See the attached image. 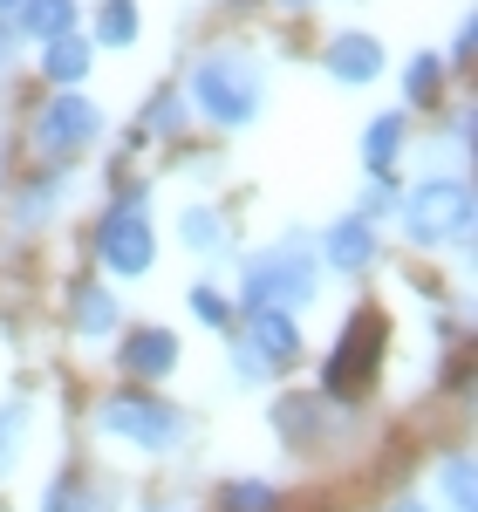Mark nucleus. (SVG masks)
Instances as JSON below:
<instances>
[{
    "mask_svg": "<svg viewBox=\"0 0 478 512\" xmlns=\"http://www.w3.org/2000/svg\"><path fill=\"white\" fill-rule=\"evenodd\" d=\"M62 198H69V171H41L35 192L21 198V226H41V212H48V205H62Z\"/></svg>",
    "mask_w": 478,
    "mask_h": 512,
    "instance_id": "412c9836",
    "label": "nucleus"
},
{
    "mask_svg": "<svg viewBox=\"0 0 478 512\" xmlns=\"http://www.w3.org/2000/svg\"><path fill=\"white\" fill-rule=\"evenodd\" d=\"M41 512H117V492L110 485H89V478H62V485H48Z\"/></svg>",
    "mask_w": 478,
    "mask_h": 512,
    "instance_id": "4468645a",
    "label": "nucleus"
},
{
    "mask_svg": "<svg viewBox=\"0 0 478 512\" xmlns=\"http://www.w3.org/2000/svg\"><path fill=\"white\" fill-rule=\"evenodd\" d=\"M280 7H308V0H280Z\"/></svg>",
    "mask_w": 478,
    "mask_h": 512,
    "instance_id": "7c9ffc66",
    "label": "nucleus"
},
{
    "mask_svg": "<svg viewBox=\"0 0 478 512\" xmlns=\"http://www.w3.org/2000/svg\"><path fill=\"white\" fill-rule=\"evenodd\" d=\"M144 512H185V506H178V499H158V506H144Z\"/></svg>",
    "mask_w": 478,
    "mask_h": 512,
    "instance_id": "cd10ccee",
    "label": "nucleus"
},
{
    "mask_svg": "<svg viewBox=\"0 0 478 512\" xmlns=\"http://www.w3.org/2000/svg\"><path fill=\"white\" fill-rule=\"evenodd\" d=\"M321 253H328L335 274H369V267H376V226L349 212V219H335V226L321 233Z\"/></svg>",
    "mask_w": 478,
    "mask_h": 512,
    "instance_id": "6e6552de",
    "label": "nucleus"
},
{
    "mask_svg": "<svg viewBox=\"0 0 478 512\" xmlns=\"http://www.w3.org/2000/svg\"><path fill=\"white\" fill-rule=\"evenodd\" d=\"M117 321H123L117 294H110V287H96V280H82V287H76V335H82V342H110V335H117Z\"/></svg>",
    "mask_w": 478,
    "mask_h": 512,
    "instance_id": "9b49d317",
    "label": "nucleus"
},
{
    "mask_svg": "<svg viewBox=\"0 0 478 512\" xmlns=\"http://www.w3.org/2000/svg\"><path fill=\"white\" fill-rule=\"evenodd\" d=\"M192 110L219 130H246L260 117V62L239 48H212L192 62Z\"/></svg>",
    "mask_w": 478,
    "mask_h": 512,
    "instance_id": "f257e3e1",
    "label": "nucleus"
},
{
    "mask_svg": "<svg viewBox=\"0 0 478 512\" xmlns=\"http://www.w3.org/2000/svg\"><path fill=\"white\" fill-rule=\"evenodd\" d=\"M178 239H185L192 253H212V246H226V219H219L212 205H192L185 226H178Z\"/></svg>",
    "mask_w": 478,
    "mask_h": 512,
    "instance_id": "6ab92c4d",
    "label": "nucleus"
},
{
    "mask_svg": "<svg viewBox=\"0 0 478 512\" xmlns=\"http://www.w3.org/2000/svg\"><path fill=\"white\" fill-rule=\"evenodd\" d=\"M438 485H444V506L451 512H472V451H451L438 465Z\"/></svg>",
    "mask_w": 478,
    "mask_h": 512,
    "instance_id": "a211bd4d",
    "label": "nucleus"
},
{
    "mask_svg": "<svg viewBox=\"0 0 478 512\" xmlns=\"http://www.w3.org/2000/svg\"><path fill=\"white\" fill-rule=\"evenodd\" d=\"M390 205H397V178L383 171V178H369V192H362V212H356V219H376V212H390Z\"/></svg>",
    "mask_w": 478,
    "mask_h": 512,
    "instance_id": "393cba45",
    "label": "nucleus"
},
{
    "mask_svg": "<svg viewBox=\"0 0 478 512\" xmlns=\"http://www.w3.org/2000/svg\"><path fill=\"white\" fill-rule=\"evenodd\" d=\"M41 76L62 82V89H69V82H82V76H89V41H82V35L41 41Z\"/></svg>",
    "mask_w": 478,
    "mask_h": 512,
    "instance_id": "f8f14e48",
    "label": "nucleus"
},
{
    "mask_svg": "<svg viewBox=\"0 0 478 512\" xmlns=\"http://www.w3.org/2000/svg\"><path fill=\"white\" fill-rule=\"evenodd\" d=\"M397 151H403V117L390 110V117H376L369 130H362V164H369V171L383 178V171L397 164Z\"/></svg>",
    "mask_w": 478,
    "mask_h": 512,
    "instance_id": "2eb2a0df",
    "label": "nucleus"
},
{
    "mask_svg": "<svg viewBox=\"0 0 478 512\" xmlns=\"http://www.w3.org/2000/svg\"><path fill=\"white\" fill-rule=\"evenodd\" d=\"M185 130V96H151V110H144V137H178Z\"/></svg>",
    "mask_w": 478,
    "mask_h": 512,
    "instance_id": "5701e85b",
    "label": "nucleus"
},
{
    "mask_svg": "<svg viewBox=\"0 0 478 512\" xmlns=\"http://www.w3.org/2000/svg\"><path fill=\"white\" fill-rule=\"evenodd\" d=\"M315 294V260H308V246L301 239H280L267 253H253L246 260V274H239V301H246V315H294L301 301Z\"/></svg>",
    "mask_w": 478,
    "mask_h": 512,
    "instance_id": "f03ea898",
    "label": "nucleus"
},
{
    "mask_svg": "<svg viewBox=\"0 0 478 512\" xmlns=\"http://www.w3.org/2000/svg\"><path fill=\"white\" fill-rule=\"evenodd\" d=\"M96 431L117 437V444H137V451H178L185 417H178L164 396L117 390V396H103V403H96Z\"/></svg>",
    "mask_w": 478,
    "mask_h": 512,
    "instance_id": "20e7f679",
    "label": "nucleus"
},
{
    "mask_svg": "<svg viewBox=\"0 0 478 512\" xmlns=\"http://www.w3.org/2000/svg\"><path fill=\"white\" fill-rule=\"evenodd\" d=\"M0 171H7V164H0Z\"/></svg>",
    "mask_w": 478,
    "mask_h": 512,
    "instance_id": "2f4dec72",
    "label": "nucleus"
},
{
    "mask_svg": "<svg viewBox=\"0 0 478 512\" xmlns=\"http://www.w3.org/2000/svg\"><path fill=\"white\" fill-rule=\"evenodd\" d=\"M321 62H328V76H335V82H376V76H383V41H376V35H335Z\"/></svg>",
    "mask_w": 478,
    "mask_h": 512,
    "instance_id": "1a4fd4ad",
    "label": "nucleus"
},
{
    "mask_svg": "<svg viewBox=\"0 0 478 512\" xmlns=\"http://www.w3.org/2000/svg\"><path fill=\"white\" fill-rule=\"evenodd\" d=\"M403 233H410V246L472 239V185H465L458 171H431L417 192L403 198Z\"/></svg>",
    "mask_w": 478,
    "mask_h": 512,
    "instance_id": "7ed1b4c3",
    "label": "nucleus"
},
{
    "mask_svg": "<svg viewBox=\"0 0 478 512\" xmlns=\"http://www.w3.org/2000/svg\"><path fill=\"white\" fill-rule=\"evenodd\" d=\"M192 315H199L205 328H219V335H226V328H233V301H226L219 287H192Z\"/></svg>",
    "mask_w": 478,
    "mask_h": 512,
    "instance_id": "b1692460",
    "label": "nucleus"
},
{
    "mask_svg": "<svg viewBox=\"0 0 478 512\" xmlns=\"http://www.w3.org/2000/svg\"><path fill=\"white\" fill-rule=\"evenodd\" d=\"M438 89H444V62H438V55H410V69H403V96H410V103H438Z\"/></svg>",
    "mask_w": 478,
    "mask_h": 512,
    "instance_id": "aec40b11",
    "label": "nucleus"
},
{
    "mask_svg": "<svg viewBox=\"0 0 478 512\" xmlns=\"http://www.w3.org/2000/svg\"><path fill=\"white\" fill-rule=\"evenodd\" d=\"M397 512H431V506H424V499H403V506Z\"/></svg>",
    "mask_w": 478,
    "mask_h": 512,
    "instance_id": "c85d7f7f",
    "label": "nucleus"
},
{
    "mask_svg": "<svg viewBox=\"0 0 478 512\" xmlns=\"http://www.w3.org/2000/svg\"><path fill=\"white\" fill-rule=\"evenodd\" d=\"M96 41L130 48V41H137V0H103V7H96Z\"/></svg>",
    "mask_w": 478,
    "mask_h": 512,
    "instance_id": "f3484780",
    "label": "nucleus"
},
{
    "mask_svg": "<svg viewBox=\"0 0 478 512\" xmlns=\"http://www.w3.org/2000/svg\"><path fill=\"white\" fill-rule=\"evenodd\" d=\"M472 41H478V28L465 21V28H458V41H451V55H458V69H472Z\"/></svg>",
    "mask_w": 478,
    "mask_h": 512,
    "instance_id": "a878e982",
    "label": "nucleus"
},
{
    "mask_svg": "<svg viewBox=\"0 0 478 512\" xmlns=\"http://www.w3.org/2000/svg\"><path fill=\"white\" fill-rule=\"evenodd\" d=\"M0 69H14V28H0Z\"/></svg>",
    "mask_w": 478,
    "mask_h": 512,
    "instance_id": "bb28decb",
    "label": "nucleus"
},
{
    "mask_svg": "<svg viewBox=\"0 0 478 512\" xmlns=\"http://www.w3.org/2000/svg\"><path fill=\"white\" fill-rule=\"evenodd\" d=\"M219 512H280V492L267 478H233L219 485Z\"/></svg>",
    "mask_w": 478,
    "mask_h": 512,
    "instance_id": "dca6fc26",
    "label": "nucleus"
},
{
    "mask_svg": "<svg viewBox=\"0 0 478 512\" xmlns=\"http://www.w3.org/2000/svg\"><path fill=\"white\" fill-rule=\"evenodd\" d=\"M7 7H21V0H0V14H7Z\"/></svg>",
    "mask_w": 478,
    "mask_h": 512,
    "instance_id": "c756f323",
    "label": "nucleus"
},
{
    "mask_svg": "<svg viewBox=\"0 0 478 512\" xmlns=\"http://www.w3.org/2000/svg\"><path fill=\"white\" fill-rule=\"evenodd\" d=\"M21 431H28V403L14 396V403H0V472H14V458H21Z\"/></svg>",
    "mask_w": 478,
    "mask_h": 512,
    "instance_id": "4be33fe9",
    "label": "nucleus"
},
{
    "mask_svg": "<svg viewBox=\"0 0 478 512\" xmlns=\"http://www.w3.org/2000/svg\"><path fill=\"white\" fill-rule=\"evenodd\" d=\"M103 130V110L96 103H82V96H55V103H41L35 117V151L41 158H69V151H82L89 137Z\"/></svg>",
    "mask_w": 478,
    "mask_h": 512,
    "instance_id": "423d86ee",
    "label": "nucleus"
},
{
    "mask_svg": "<svg viewBox=\"0 0 478 512\" xmlns=\"http://www.w3.org/2000/svg\"><path fill=\"white\" fill-rule=\"evenodd\" d=\"M376 349H383V321L356 315V321H349V335H342V349L328 355V369H321V390H328V396H356L362 383H369Z\"/></svg>",
    "mask_w": 478,
    "mask_h": 512,
    "instance_id": "0eeeda50",
    "label": "nucleus"
},
{
    "mask_svg": "<svg viewBox=\"0 0 478 512\" xmlns=\"http://www.w3.org/2000/svg\"><path fill=\"white\" fill-rule=\"evenodd\" d=\"M21 35L55 41V35H76V0H21Z\"/></svg>",
    "mask_w": 478,
    "mask_h": 512,
    "instance_id": "ddd939ff",
    "label": "nucleus"
},
{
    "mask_svg": "<svg viewBox=\"0 0 478 512\" xmlns=\"http://www.w3.org/2000/svg\"><path fill=\"white\" fill-rule=\"evenodd\" d=\"M96 260H103L110 274H123V280L151 274L158 233H151V219H144V192H123L117 205L103 212V226H96Z\"/></svg>",
    "mask_w": 478,
    "mask_h": 512,
    "instance_id": "39448f33",
    "label": "nucleus"
},
{
    "mask_svg": "<svg viewBox=\"0 0 478 512\" xmlns=\"http://www.w3.org/2000/svg\"><path fill=\"white\" fill-rule=\"evenodd\" d=\"M123 369H130V376H171V369H178V335H171V328H137V335L123 342Z\"/></svg>",
    "mask_w": 478,
    "mask_h": 512,
    "instance_id": "9d476101",
    "label": "nucleus"
}]
</instances>
